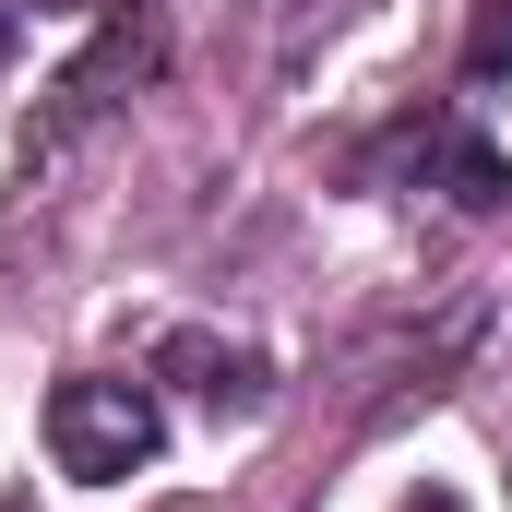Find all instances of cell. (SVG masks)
<instances>
[{"mask_svg": "<svg viewBox=\"0 0 512 512\" xmlns=\"http://www.w3.org/2000/svg\"><path fill=\"white\" fill-rule=\"evenodd\" d=\"M155 441H167L155 382L84 370V382L48 393V453H60V477H131V465H155Z\"/></svg>", "mask_w": 512, "mask_h": 512, "instance_id": "cell-1", "label": "cell"}, {"mask_svg": "<svg viewBox=\"0 0 512 512\" xmlns=\"http://www.w3.org/2000/svg\"><path fill=\"white\" fill-rule=\"evenodd\" d=\"M465 72H477V84L512 72V0H477V24H465Z\"/></svg>", "mask_w": 512, "mask_h": 512, "instance_id": "cell-2", "label": "cell"}, {"mask_svg": "<svg viewBox=\"0 0 512 512\" xmlns=\"http://www.w3.org/2000/svg\"><path fill=\"white\" fill-rule=\"evenodd\" d=\"M453 203H477V215L501 203V155L489 143H453Z\"/></svg>", "mask_w": 512, "mask_h": 512, "instance_id": "cell-3", "label": "cell"}, {"mask_svg": "<svg viewBox=\"0 0 512 512\" xmlns=\"http://www.w3.org/2000/svg\"><path fill=\"white\" fill-rule=\"evenodd\" d=\"M417 512H453V501H417Z\"/></svg>", "mask_w": 512, "mask_h": 512, "instance_id": "cell-4", "label": "cell"}]
</instances>
